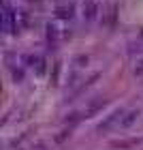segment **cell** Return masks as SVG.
<instances>
[{
    "label": "cell",
    "instance_id": "6da1fadb",
    "mask_svg": "<svg viewBox=\"0 0 143 150\" xmlns=\"http://www.w3.org/2000/svg\"><path fill=\"white\" fill-rule=\"evenodd\" d=\"M120 118H122V112H115V114L109 116V118H107L98 129H100V131H107V129H111V127H113V122H115V120H120Z\"/></svg>",
    "mask_w": 143,
    "mask_h": 150
},
{
    "label": "cell",
    "instance_id": "7a4b0ae2",
    "mask_svg": "<svg viewBox=\"0 0 143 150\" xmlns=\"http://www.w3.org/2000/svg\"><path fill=\"white\" fill-rule=\"evenodd\" d=\"M2 19H4V30L9 32V30L13 28V11L9 9V6H4V15H2Z\"/></svg>",
    "mask_w": 143,
    "mask_h": 150
},
{
    "label": "cell",
    "instance_id": "3957f363",
    "mask_svg": "<svg viewBox=\"0 0 143 150\" xmlns=\"http://www.w3.org/2000/svg\"><path fill=\"white\" fill-rule=\"evenodd\" d=\"M135 116H137V112H132V114H130V116H128V118L124 120V127H128V125H130V122L135 120Z\"/></svg>",
    "mask_w": 143,
    "mask_h": 150
}]
</instances>
